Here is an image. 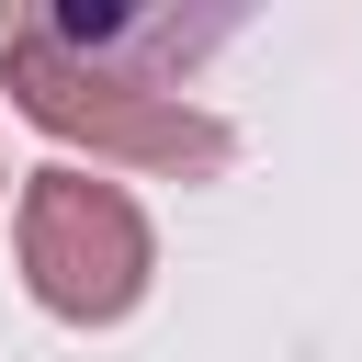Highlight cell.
Returning a JSON list of instances; mask_svg holds the SVG:
<instances>
[{"instance_id":"7a4b0ae2","label":"cell","mask_w":362,"mask_h":362,"mask_svg":"<svg viewBox=\"0 0 362 362\" xmlns=\"http://www.w3.org/2000/svg\"><path fill=\"white\" fill-rule=\"evenodd\" d=\"M23 283H34V305L45 317H68V328H113L136 294H147V272H158V249H147V215L113 192V181H90V170H34L23 181Z\"/></svg>"},{"instance_id":"6da1fadb","label":"cell","mask_w":362,"mask_h":362,"mask_svg":"<svg viewBox=\"0 0 362 362\" xmlns=\"http://www.w3.org/2000/svg\"><path fill=\"white\" fill-rule=\"evenodd\" d=\"M0 68H11V90H23V113H34L45 136H79V147H102V158H124V170H226V124H215V113H192L181 90H147V79H124V68H102V57H90L68 23H45V11L11 23Z\"/></svg>"}]
</instances>
